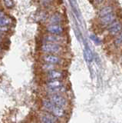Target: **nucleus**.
Masks as SVG:
<instances>
[{
	"mask_svg": "<svg viewBox=\"0 0 122 123\" xmlns=\"http://www.w3.org/2000/svg\"><path fill=\"white\" fill-rule=\"evenodd\" d=\"M40 50L42 53L54 54V55H61L64 52V47L63 45L52 43V42H44L41 45Z\"/></svg>",
	"mask_w": 122,
	"mask_h": 123,
	"instance_id": "1",
	"label": "nucleus"
},
{
	"mask_svg": "<svg viewBox=\"0 0 122 123\" xmlns=\"http://www.w3.org/2000/svg\"><path fill=\"white\" fill-rule=\"evenodd\" d=\"M41 68L42 70H44L45 72H49L53 69H56L57 68V65H53V64H49V63H45L41 65Z\"/></svg>",
	"mask_w": 122,
	"mask_h": 123,
	"instance_id": "16",
	"label": "nucleus"
},
{
	"mask_svg": "<svg viewBox=\"0 0 122 123\" xmlns=\"http://www.w3.org/2000/svg\"><path fill=\"white\" fill-rule=\"evenodd\" d=\"M40 118L41 123H56L55 117L49 114H44Z\"/></svg>",
	"mask_w": 122,
	"mask_h": 123,
	"instance_id": "14",
	"label": "nucleus"
},
{
	"mask_svg": "<svg viewBox=\"0 0 122 123\" xmlns=\"http://www.w3.org/2000/svg\"><path fill=\"white\" fill-rule=\"evenodd\" d=\"M46 76L48 80H61L64 76V74L62 71L58 69H53L46 72Z\"/></svg>",
	"mask_w": 122,
	"mask_h": 123,
	"instance_id": "11",
	"label": "nucleus"
},
{
	"mask_svg": "<svg viewBox=\"0 0 122 123\" xmlns=\"http://www.w3.org/2000/svg\"><path fill=\"white\" fill-rule=\"evenodd\" d=\"M114 12V7L112 5H107L105 6H102L98 12V18L105 16V15H108L110 13H112Z\"/></svg>",
	"mask_w": 122,
	"mask_h": 123,
	"instance_id": "13",
	"label": "nucleus"
},
{
	"mask_svg": "<svg viewBox=\"0 0 122 123\" xmlns=\"http://www.w3.org/2000/svg\"><path fill=\"white\" fill-rule=\"evenodd\" d=\"M66 38L63 35H54L50 33H46L43 36L44 42H52V43H57L63 45L65 43Z\"/></svg>",
	"mask_w": 122,
	"mask_h": 123,
	"instance_id": "7",
	"label": "nucleus"
},
{
	"mask_svg": "<svg viewBox=\"0 0 122 123\" xmlns=\"http://www.w3.org/2000/svg\"><path fill=\"white\" fill-rule=\"evenodd\" d=\"M45 32L54 35H63L64 28L62 24H48L45 27Z\"/></svg>",
	"mask_w": 122,
	"mask_h": 123,
	"instance_id": "9",
	"label": "nucleus"
},
{
	"mask_svg": "<svg viewBox=\"0 0 122 123\" xmlns=\"http://www.w3.org/2000/svg\"><path fill=\"white\" fill-rule=\"evenodd\" d=\"M116 20H117V15L114 12L106 15L103 17L98 18L97 24L100 28H107V27L109 26L111 23H113Z\"/></svg>",
	"mask_w": 122,
	"mask_h": 123,
	"instance_id": "5",
	"label": "nucleus"
},
{
	"mask_svg": "<svg viewBox=\"0 0 122 123\" xmlns=\"http://www.w3.org/2000/svg\"><path fill=\"white\" fill-rule=\"evenodd\" d=\"M46 88L49 93H60L65 91L64 85L61 80H48L46 83Z\"/></svg>",
	"mask_w": 122,
	"mask_h": 123,
	"instance_id": "3",
	"label": "nucleus"
},
{
	"mask_svg": "<svg viewBox=\"0 0 122 123\" xmlns=\"http://www.w3.org/2000/svg\"><path fill=\"white\" fill-rule=\"evenodd\" d=\"M122 31V22L120 21H114L113 23H111L109 26L107 27V32L110 36L114 37L119 34Z\"/></svg>",
	"mask_w": 122,
	"mask_h": 123,
	"instance_id": "8",
	"label": "nucleus"
},
{
	"mask_svg": "<svg viewBox=\"0 0 122 123\" xmlns=\"http://www.w3.org/2000/svg\"><path fill=\"white\" fill-rule=\"evenodd\" d=\"M12 24V21L11 18L4 11L0 9V32H8Z\"/></svg>",
	"mask_w": 122,
	"mask_h": 123,
	"instance_id": "4",
	"label": "nucleus"
},
{
	"mask_svg": "<svg viewBox=\"0 0 122 123\" xmlns=\"http://www.w3.org/2000/svg\"><path fill=\"white\" fill-rule=\"evenodd\" d=\"M63 22V15L59 12L53 13L48 18V24H62Z\"/></svg>",
	"mask_w": 122,
	"mask_h": 123,
	"instance_id": "12",
	"label": "nucleus"
},
{
	"mask_svg": "<svg viewBox=\"0 0 122 123\" xmlns=\"http://www.w3.org/2000/svg\"><path fill=\"white\" fill-rule=\"evenodd\" d=\"M49 100H50L54 105H55L56 106L61 107V108L64 107L67 104L66 98H64L63 95H60L59 93L51 94L50 97H49Z\"/></svg>",
	"mask_w": 122,
	"mask_h": 123,
	"instance_id": "10",
	"label": "nucleus"
},
{
	"mask_svg": "<svg viewBox=\"0 0 122 123\" xmlns=\"http://www.w3.org/2000/svg\"><path fill=\"white\" fill-rule=\"evenodd\" d=\"M42 105L43 107L45 109L48 110V111L55 115V117H63L64 115V111L63 110V108H61L58 106H56L55 105H54L49 99H45L42 102Z\"/></svg>",
	"mask_w": 122,
	"mask_h": 123,
	"instance_id": "2",
	"label": "nucleus"
},
{
	"mask_svg": "<svg viewBox=\"0 0 122 123\" xmlns=\"http://www.w3.org/2000/svg\"><path fill=\"white\" fill-rule=\"evenodd\" d=\"M53 0H41V2H42L43 4L45 5H48V4H50L52 2Z\"/></svg>",
	"mask_w": 122,
	"mask_h": 123,
	"instance_id": "19",
	"label": "nucleus"
},
{
	"mask_svg": "<svg viewBox=\"0 0 122 123\" xmlns=\"http://www.w3.org/2000/svg\"><path fill=\"white\" fill-rule=\"evenodd\" d=\"M113 44L116 48H120L122 46V31L114 37Z\"/></svg>",
	"mask_w": 122,
	"mask_h": 123,
	"instance_id": "15",
	"label": "nucleus"
},
{
	"mask_svg": "<svg viewBox=\"0 0 122 123\" xmlns=\"http://www.w3.org/2000/svg\"><path fill=\"white\" fill-rule=\"evenodd\" d=\"M104 1L105 0H93V2L95 4V5H101Z\"/></svg>",
	"mask_w": 122,
	"mask_h": 123,
	"instance_id": "18",
	"label": "nucleus"
},
{
	"mask_svg": "<svg viewBox=\"0 0 122 123\" xmlns=\"http://www.w3.org/2000/svg\"><path fill=\"white\" fill-rule=\"evenodd\" d=\"M41 60L45 63H49L56 65H62L64 62V59L61 57V55H54V54H45V53H43V55H41Z\"/></svg>",
	"mask_w": 122,
	"mask_h": 123,
	"instance_id": "6",
	"label": "nucleus"
},
{
	"mask_svg": "<svg viewBox=\"0 0 122 123\" xmlns=\"http://www.w3.org/2000/svg\"><path fill=\"white\" fill-rule=\"evenodd\" d=\"M3 2H4L7 8H12L13 6L12 0H3Z\"/></svg>",
	"mask_w": 122,
	"mask_h": 123,
	"instance_id": "17",
	"label": "nucleus"
}]
</instances>
